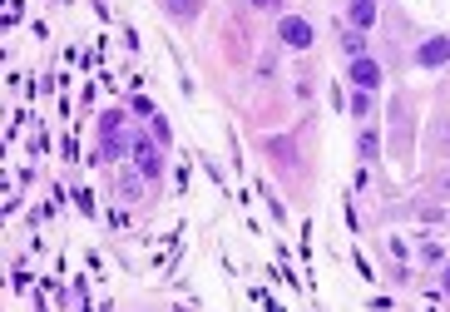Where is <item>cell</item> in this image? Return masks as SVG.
<instances>
[{
  "label": "cell",
  "mask_w": 450,
  "mask_h": 312,
  "mask_svg": "<svg viewBox=\"0 0 450 312\" xmlns=\"http://www.w3.org/2000/svg\"><path fill=\"white\" fill-rule=\"evenodd\" d=\"M341 50L356 60V55H366V40H361V35H346V40H341Z\"/></svg>",
  "instance_id": "obj_12"
},
{
  "label": "cell",
  "mask_w": 450,
  "mask_h": 312,
  "mask_svg": "<svg viewBox=\"0 0 450 312\" xmlns=\"http://www.w3.org/2000/svg\"><path fill=\"white\" fill-rule=\"evenodd\" d=\"M134 169H139L144 179H159V174H164V159H159V149H154L149 139L134 144Z\"/></svg>",
  "instance_id": "obj_1"
},
{
  "label": "cell",
  "mask_w": 450,
  "mask_h": 312,
  "mask_svg": "<svg viewBox=\"0 0 450 312\" xmlns=\"http://www.w3.org/2000/svg\"><path fill=\"white\" fill-rule=\"evenodd\" d=\"M272 75H277V50H262L257 55V85H272Z\"/></svg>",
  "instance_id": "obj_5"
},
{
  "label": "cell",
  "mask_w": 450,
  "mask_h": 312,
  "mask_svg": "<svg viewBox=\"0 0 450 312\" xmlns=\"http://www.w3.org/2000/svg\"><path fill=\"white\" fill-rule=\"evenodd\" d=\"M277 35H282L287 45H297V50H307V45H312V25H307V20H297V15H287V20L277 25Z\"/></svg>",
  "instance_id": "obj_2"
},
{
  "label": "cell",
  "mask_w": 450,
  "mask_h": 312,
  "mask_svg": "<svg viewBox=\"0 0 450 312\" xmlns=\"http://www.w3.org/2000/svg\"><path fill=\"white\" fill-rule=\"evenodd\" d=\"M431 149H436V154H450V119H436V124H431Z\"/></svg>",
  "instance_id": "obj_8"
},
{
  "label": "cell",
  "mask_w": 450,
  "mask_h": 312,
  "mask_svg": "<svg viewBox=\"0 0 450 312\" xmlns=\"http://www.w3.org/2000/svg\"><path fill=\"white\" fill-rule=\"evenodd\" d=\"M105 144H109V149H124V144H129V139H124V119H119V114L105 119Z\"/></svg>",
  "instance_id": "obj_7"
},
{
  "label": "cell",
  "mask_w": 450,
  "mask_h": 312,
  "mask_svg": "<svg viewBox=\"0 0 450 312\" xmlns=\"http://www.w3.org/2000/svg\"><path fill=\"white\" fill-rule=\"evenodd\" d=\"M267 149L282 154V159H292V139H267Z\"/></svg>",
  "instance_id": "obj_13"
},
{
  "label": "cell",
  "mask_w": 450,
  "mask_h": 312,
  "mask_svg": "<svg viewBox=\"0 0 450 312\" xmlns=\"http://www.w3.org/2000/svg\"><path fill=\"white\" fill-rule=\"evenodd\" d=\"M164 5H168V15H178V20L198 15V0H164Z\"/></svg>",
  "instance_id": "obj_10"
},
{
  "label": "cell",
  "mask_w": 450,
  "mask_h": 312,
  "mask_svg": "<svg viewBox=\"0 0 450 312\" xmlns=\"http://www.w3.org/2000/svg\"><path fill=\"white\" fill-rule=\"evenodd\" d=\"M361 159H376V134H361Z\"/></svg>",
  "instance_id": "obj_14"
},
{
  "label": "cell",
  "mask_w": 450,
  "mask_h": 312,
  "mask_svg": "<svg viewBox=\"0 0 450 312\" xmlns=\"http://www.w3.org/2000/svg\"><path fill=\"white\" fill-rule=\"evenodd\" d=\"M351 85H356V90H376V85H381V70H376L366 55H356V60H351Z\"/></svg>",
  "instance_id": "obj_3"
},
{
  "label": "cell",
  "mask_w": 450,
  "mask_h": 312,
  "mask_svg": "<svg viewBox=\"0 0 450 312\" xmlns=\"http://www.w3.org/2000/svg\"><path fill=\"white\" fill-rule=\"evenodd\" d=\"M431 194H450V169H436V174H431Z\"/></svg>",
  "instance_id": "obj_11"
},
{
  "label": "cell",
  "mask_w": 450,
  "mask_h": 312,
  "mask_svg": "<svg viewBox=\"0 0 450 312\" xmlns=\"http://www.w3.org/2000/svg\"><path fill=\"white\" fill-rule=\"evenodd\" d=\"M351 20H356V30L371 25V20H376V5H371V0H351Z\"/></svg>",
  "instance_id": "obj_9"
},
{
  "label": "cell",
  "mask_w": 450,
  "mask_h": 312,
  "mask_svg": "<svg viewBox=\"0 0 450 312\" xmlns=\"http://www.w3.org/2000/svg\"><path fill=\"white\" fill-rule=\"evenodd\" d=\"M252 5H277V0H252Z\"/></svg>",
  "instance_id": "obj_16"
},
{
  "label": "cell",
  "mask_w": 450,
  "mask_h": 312,
  "mask_svg": "<svg viewBox=\"0 0 450 312\" xmlns=\"http://www.w3.org/2000/svg\"><path fill=\"white\" fill-rule=\"evenodd\" d=\"M450 60V40H426L421 45V65H446Z\"/></svg>",
  "instance_id": "obj_4"
},
{
  "label": "cell",
  "mask_w": 450,
  "mask_h": 312,
  "mask_svg": "<svg viewBox=\"0 0 450 312\" xmlns=\"http://www.w3.org/2000/svg\"><path fill=\"white\" fill-rule=\"evenodd\" d=\"M446 293H450V273H446Z\"/></svg>",
  "instance_id": "obj_17"
},
{
  "label": "cell",
  "mask_w": 450,
  "mask_h": 312,
  "mask_svg": "<svg viewBox=\"0 0 450 312\" xmlns=\"http://www.w3.org/2000/svg\"><path fill=\"white\" fill-rule=\"evenodd\" d=\"M351 109H356V114H366V109H371V100H366V90H356V95H351Z\"/></svg>",
  "instance_id": "obj_15"
},
{
  "label": "cell",
  "mask_w": 450,
  "mask_h": 312,
  "mask_svg": "<svg viewBox=\"0 0 450 312\" xmlns=\"http://www.w3.org/2000/svg\"><path fill=\"white\" fill-rule=\"evenodd\" d=\"M114 189H119V199H124V204H139V174H119V179H114Z\"/></svg>",
  "instance_id": "obj_6"
}]
</instances>
